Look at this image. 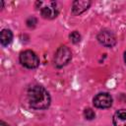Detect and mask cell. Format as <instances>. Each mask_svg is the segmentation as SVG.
Instances as JSON below:
<instances>
[{
  "mask_svg": "<svg viewBox=\"0 0 126 126\" xmlns=\"http://www.w3.org/2000/svg\"><path fill=\"white\" fill-rule=\"evenodd\" d=\"M0 126H9L7 123H5L4 121H0Z\"/></svg>",
  "mask_w": 126,
  "mask_h": 126,
  "instance_id": "4fadbf2b",
  "label": "cell"
},
{
  "mask_svg": "<svg viewBox=\"0 0 126 126\" xmlns=\"http://www.w3.org/2000/svg\"><path fill=\"white\" fill-rule=\"evenodd\" d=\"M91 6V1L89 0H77L73 2L72 5V13L74 15H80Z\"/></svg>",
  "mask_w": 126,
  "mask_h": 126,
  "instance_id": "52a82bcc",
  "label": "cell"
},
{
  "mask_svg": "<svg viewBox=\"0 0 126 126\" xmlns=\"http://www.w3.org/2000/svg\"><path fill=\"white\" fill-rule=\"evenodd\" d=\"M13 39V33L10 30H2L0 33V41L3 46H7L12 42Z\"/></svg>",
  "mask_w": 126,
  "mask_h": 126,
  "instance_id": "9c48e42d",
  "label": "cell"
},
{
  "mask_svg": "<svg viewBox=\"0 0 126 126\" xmlns=\"http://www.w3.org/2000/svg\"><path fill=\"white\" fill-rule=\"evenodd\" d=\"M93 101L97 108H108L112 104V97L108 93H99L94 97Z\"/></svg>",
  "mask_w": 126,
  "mask_h": 126,
  "instance_id": "5b68a950",
  "label": "cell"
},
{
  "mask_svg": "<svg viewBox=\"0 0 126 126\" xmlns=\"http://www.w3.org/2000/svg\"><path fill=\"white\" fill-rule=\"evenodd\" d=\"M40 6V13L44 19H54L58 15V8L56 2L49 1V2H37Z\"/></svg>",
  "mask_w": 126,
  "mask_h": 126,
  "instance_id": "277c9868",
  "label": "cell"
},
{
  "mask_svg": "<svg viewBox=\"0 0 126 126\" xmlns=\"http://www.w3.org/2000/svg\"><path fill=\"white\" fill-rule=\"evenodd\" d=\"M97 40L99 43L106 47H112L116 43V37L111 31L103 30L97 34Z\"/></svg>",
  "mask_w": 126,
  "mask_h": 126,
  "instance_id": "8992f818",
  "label": "cell"
},
{
  "mask_svg": "<svg viewBox=\"0 0 126 126\" xmlns=\"http://www.w3.org/2000/svg\"><path fill=\"white\" fill-rule=\"evenodd\" d=\"M84 116H85L86 119L92 120V119H94V118L95 117V113H94V111L93 109H91V108H86L85 111H84Z\"/></svg>",
  "mask_w": 126,
  "mask_h": 126,
  "instance_id": "8fae6325",
  "label": "cell"
},
{
  "mask_svg": "<svg viewBox=\"0 0 126 126\" xmlns=\"http://www.w3.org/2000/svg\"><path fill=\"white\" fill-rule=\"evenodd\" d=\"M21 64L28 69H34L39 65V59L37 55L32 50H25L20 54Z\"/></svg>",
  "mask_w": 126,
  "mask_h": 126,
  "instance_id": "3957f363",
  "label": "cell"
},
{
  "mask_svg": "<svg viewBox=\"0 0 126 126\" xmlns=\"http://www.w3.org/2000/svg\"><path fill=\"white\" fill-rule=\"evenodd\" d=\"M71 58H72L71 50L65 45L60 46L54 54V64L57 68H61L67 65L70 62Z\"/></svg>",
  "mask_w": 126,
  "mask_h": 126,
  "instance_id": "7a4b0ae2",
  "label": "cell"
},
{
  "mask_svg": "<svg viewBox=\"0 0 126 126\" xmlns=\"http://www.w3.org/2000/svg\"><path fill=\"white\" fill-rule=\"evenodd\" d=\"M28 99L30 105L34 109H45L50 104L48 92L39 85L32 86L28 90Z\"/></svg>",
  "mask_w": 126,
  "mask_h": 126,
  "instance_id": "6da1fadb",
  "label": "cell"
},
{
  "mask_svg": "<svg viewBox=\"0 0 126 126\" xmlns=\"http://www.w3.org/2000/svg\"><path fill=\"white\" fill-rule=\"evenodd\" d=\"M35 24H36V20H35V18H33V17L29 18L28 21H27V25H28V27H30V28L34 27Z\"/></svg>",
  "mask_w": 126,
  "mask_h": 126,
  "instance_id": "7c38bea8",
  "label": "cell"
},
{
  "mask_svg": "<svg viewBox=\"0 0 126 126\" xmlns=\"http://www.w3.org/2000/svg\"><path fill=\"white\" fill-rule=\"evenodd\" d=\"M124 61H125V63H126V52L124 53Z\"/></svg>",
  "mask_w": 126,
  "mask_h": 126,
  "instance_id": "5bb4252c",
  "label": "cell"
},
{
  "mask_svg": "<svg viewBox=\"0 0 126 126\" xmlns=\"http://www.w3.org/2000/svg\"><path fill=\"white\" fill-rule=\"evenodd\" d=\"M114 126H126V109H120L113 115Z\"/></svg>",
  "mask_w": 126,
  "mask_h": 126,
  "instance_id": "ba28073f",
  "label": "cell"
},
{
  "mask_svg": "<svg viewBox=\"0 0 126 126\" xmlns=\"http://www.w3.org/2000/svg\"><path fill=\"white\" fill-rule=\"evenodd\" d=\"M69 37H70V39H71V41L73 43H78L81 40V34L78 32H76V31L73 32H71L70 35H69Z\"/></svg>",
  "mask_w": 126,
  "mask_h": 126,
  "instance_id": "30bf717a",
  "label": "cell"
}]
</instances>
